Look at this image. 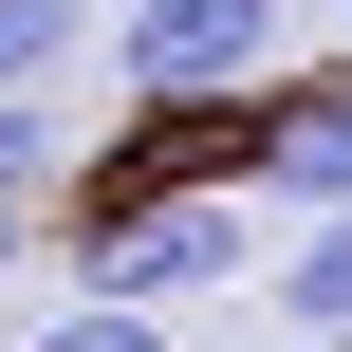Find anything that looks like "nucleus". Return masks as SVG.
Segmentation results:
<instances>
[{
    "label": "nucleus",
    "mask_w": 352,
    "mask_h": 352,
    "mask_svg": "<svg viewBox=\"0 0 352 352\" xmlns=\"http://www.w3.org/2000/svg\"><path fill=\"white\" fill-rule=\"evenodd\" d=\"M204 278H241V186H130L74 241V297H111V316H167Z\"/></svg>",
    "instance_id": "nucleus-1"
},
{
    "label": "nucleus",
    "mask_w": 352,
    "mask_h": 352,
    "mask_svg": "<svg viewBox=\"0 0 352 352\" xmlns=\"http://www.w3.org/2000/svg\"><path fill=\"white\" fill-rule=\"evenodd\" d=\"M93 56L130 74V111H204V93H241L278 56V0H130Z\"/></svg>",
    "instance_id": "nucleus-2"
},
{
    "label": "nucleus",
    "mask_w": 352,
    "mask_h": 352,
    "mask_svg": "<svg viewBox=\"0 0 352 352\" xmlns=\"http://www.w3.org/2000/svg\"><path fill=\"white\" fill-rule=\"evenodd\" d=\"M241 186H278L297 223H334V204H352V74H316V93H278V111L241 130Z\"/></svg>",
    "instance_id": "nucleus-3"
},
{
    "label": "nucleus",
    "mask_w": 352,
    "mask_h": 352,
    "mask_svg": "<svg viewBox=\"0 0 352 352\" xmlns=\"http://www.w3.org/2000/svg\"><path fill=\"white\" fill-rule=\"evenodd\" d=\"M93 37H111L93 0H0V93H56V74H74Z\"/></svg>",
    "instance_id": "nucleus-4"
},
{
    "label": "nucleus",
    "mask_w": 352,
    "mask_h": 352,
    "mask_svg": "<svg viewBox=\"0 0 352 352\" xmlns=\"http://www.w3.org/2000/svg\"><path fill=\"white\" fill-rule=\"evenodd\" d=\"M278 316H297V334H352V204H334V223H297V260H278Z\"/></svg>",
    "instance_id": "nucleus-5"
},
{
    "label": "nucleus",
    "mask_w": 352,
    "mask_h": 352,
    "mask_svg": "<svg viewBox=\"0 0 352 352\" xmlns=\"http://www.w3.org/2000/svg\"><path fill=\"white\" fill-rule=\"evenodd\" d=\"M19 352H167V316H111V297H74V316H37Z\"/></svg>",
    "instance_id": "nucleus-6"
},
{
    "label": "nucleus",
    "mask_w": 352,
    "mask_h": 352,
    "mask_svg": "<svg viewBox=\"0 0 352 352\" xmlns=\"http://www.w3.org/2000/svg\"><path fill=\"white\" fill-rule=\"evenodd\" d=\"M37 167H56V111H37V93H0V204H37Z\"/></svg>",
    "instance_id": "nucleus-7"
},
{
    "label": "nucleus",
    "mask_w": 352,
    "mask_h": 352,
    "mask_svg": "<svg viewBox=\"0 0 352 352\" xmlns=\"http://www.w3.org/2000/svg\"><path fill=\"white\" fill-rule=\"evenodd\" d=\"M0 278H19V204H0Z\"/></svg>",
    "instance_id": "nucleus-8"
},
{
    "label": "nucleus",
    "mask_w": 352,
    "mask_h": 352,
    "mask_svg": "<svg viewBox=\"0 0 352 352\" xmlns=\"http://www.w3.org/2000/svg\"><path fill=\"white\" fill-rule=\"evenodd\" d=\"M297 352H352V334H297Z\"/></svg>",
    "instance_id": "nucleus-9"
}]
</instances>
